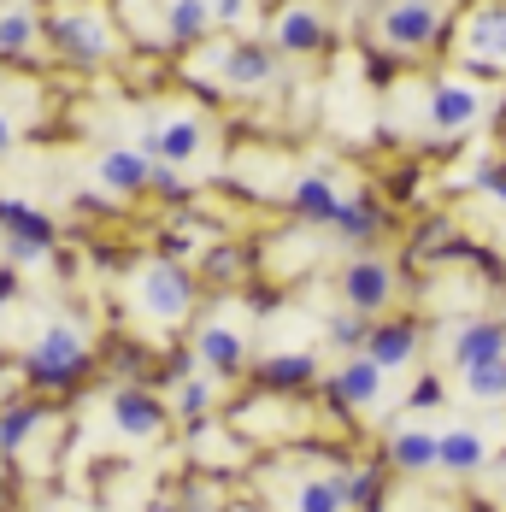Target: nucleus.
<instances>
[{
	"instance_id": "35",
	"label": "nucleus",
	"mask_w": 506,
	"mask_h": 512,
	"mask_svg": "<svg viewBox=\"0 0 506 512\" xmlns=\"http://www.w3.org/2000/svg\"><path fill=\"white\" fill-rule=\"evenodd\" d=\"M430 401H442V383H436V377H424V383L412 389V407H430Z\"/></svg>"
},
{
	"instance_id": "28",
	"label": "nucleus",
	"mask_w": 506,
	"mask_h": 512,
	"mask_svg": "<svg viewBox=\"0 0 506 512\" xmlns=\"http://www.w3.org/2000/svg\"><path fill=\"white\" fill-rule=\"evenodd\" d=\"M36 36H42L36 12H24V6L0 12V53H30V42H36Z\"/></svg>"
},
{
	"instance_id": "13",
	"label": "nucleus",
	"mask_w": 506,
	"mask_h": 512,
	"mask_svg": "<svg viewBox=\"0 0 506 512\" xmlns=\"http://www.w3.org/2000/svg\"><path fill=\"white\" fill-rule=\"evenodd\" d=\"M418 324L412 318H377L371 324V336H365V359L371 365H383V371H406L412 359H418Z\"/></svg>"
},
{
	"instance_id": "1",
	"label": "nucleus",
	"mask_w": 506,
	"mask_h": 512,
	"mask_svg": "<svg viewBox=\"0 0 506 512\" xmlns=\"http://www.w3.org/2000/svg\"><path fill=\"white\" fill-rule=\"evenodd\" d=\"M83 371H89V342H83L77 324H65V318H53L48 330L30 342V354H24V377H30L36 389H71Z\"/></svg>"
},
{
	"instance_id": "22",
	"label": "nucleus",
	"mask_w": 506,
	"mask_h": 512,
	"mask_svg": "<svg viewBox=\"0 0 506 512\" xmlns=\"http://www.w3.org/2000/svg\"><path fill=\"white\" fill-rule=\"evenodd\" d=\"M212 30V0H165V36L171 42H201Z\"/></svg>"
},
{
	"instance_id": "18",
	"label": "nucleus",
	"mask_w": 506,
	"mask_h": 512,
	"mask_svg": "<svg viewBox=\"0 0 506 512\" xmlns=\"http://www.w3.org/2000/svg\"><path fill=\"white\" fill-rule=\"evenodd\" d=\"M489 460V442H483V430H471V424H454V430H442L436 436V465L442 471H477V465Z\"/></svg>"
},
{
	"instance_id": "6",
	"label": "nucleus",
	"mask_w": 506,
	"mask_h": 512,
	"mask_svg": "<svg viewBox=\"0 0 506 512\" xmlns=\"http://www.w3.org/2000/svg\"><path fill=\"white\" fill-rule=\"evenodd\" d=\"M206 148V124L201 118H189V112H177V118H159L142 130V154L153 165H195Z\"/></svg>"
},
{
	"instance_id": "37",
	"label": "nucleus",
	"mask_w": 506,
	"mask_h": 512,
	"mask_svg": "<svg viewBox=\"0 0 506 512\" xmlns=\"http://www.w3.org/2000/svg\"><path fill=\"white\" fill-rule=\"evenodd\" d=\"M6 495H12V460L0 454V512H6Z\"/></svg>"
},
{
	"instance_id": "38",
	"label": "nucleus",
	"mask_w": 506,
	"mask_h": 512,
	"mask_svg": "<svg viewBox=\"0 0 506 512\" xmlns=\"http://www.w3.org/2000/svg\"><path fill=\"white\" fill-rule=\"evenodd\" d=\"M142 512H189V507H183L177 495H159V501H148V507H142Z\"/></svg>"
},
{
	"instance_id": "19",
	"label": "nucleus",
	"mask_w": 506,
	"mask_h": 512,
	"mask_svg": "<svg viewBox=\"0 0 506 512\" xmlns=\"http://www.w3.org/2000/svg\"><path fill=\"white\" fill-rule=\"evenodd\" d=\"M318 377V359L306 354V348H283V354H271L259 365V383L271 389V395H289V389H306Z\"/></svg>"
},
{
	"instance_id": "30",
	"label": "nucleus",
	"mask_w": 506,
	"mask_h": 512,
	"mask_svg": "<svg viewBox=\"0 0 506 512\" xmlns=\"http://www.w3.org/2000/svg\"><path fill=\"white\" fill-rule=\"evenodd\" d=\"M177 501H183L189 512H224V489H218L212 477H195V483L177 489Z\"/></svg>"
},
{
	"instance_id": "27",
	"label": "nucleus",
	"mask_w": 506,
	"mask_h": 512,
	"mask_svg": "<svg viewBox=\"0 0 506 512\" xmlns=\"http://www.w3.org/2000/svg\"><path fill=\"white\" fill-rule=\"evenodd\" d=\"M465 395H471L477 407H501L506 401V359H489V365L465 371Z\"/></svg>"
},
{
	"instance_id": "21",
	"label": "nucleus",
	"mask_w": 506,
	"mask_h": 512,
	"mask_svg": "<svg viewBox=\"0 0 506 512\" xmlns=\"http://www.w3.org/2000/svg\"><path fill=\"white\" fill-rule=\"evenodd\" d=\"M389 465L418 477V471H436V436L430 430H395L389 436Z\"/></svg>"
},
{
	"instance_id": "32",
	"label": "nucleus",
	"mask_w": 506,
	"mask_h": 512,
	"mask_svg": "<svg viewBox=\"0 0 506 512\" xmlns=\"http://www.w3.org/2000/svg\"><path fill=\"white\" fill-rule=\"evenodd\" d=\"M248 18V0H212V24H242Z\"/></svg>"
},
{
	"instance_id": "25",
	"label": "nucleus",
	"mask_w": 506,
	"mask_h": 512,
	"mask_svg": "<svg viewBox=\"0 0 506 512\" xmlns=\"http://www.w3.org/2000/svg\"><path fill=\"white\" fill-rule=\"evenodd\" d=\"M377 230H383V212H377L371 201H342V212H336V236H342V242L365 248Z\"/></svg>"
},
{
	"instance_id": "34",
	"label": "nucleus",
	"mask_w": 506,
	"mask_h": 512,
	"mask_svg": "<svg viewBox=\"0 0 506 512\" xmlns=\"http://www.w3.org/2000/svg\"><path fill=\"white\" fill-rule=\"evenodd\" d=\"M477 183H483V189H489V195H495V201L506 206V165H489V171H483Z\"/></svg>"
},
{
	"instance_id": "5",
	"label": "nucleus",
	"mask_w": 506,
	"mask_h": 512,
	"mask_svg": "<svg viewBox=\"0 0 506 512\" xmlns=\"http://www.w3.org/2000/svg\"><path fill=\"white\" fill-rule=\"evenodd\" d=\"M48 42L65 53L71 65H106V59H112V30H106V18L101 12H83V6L48 18Z\"/></svg>"
},
{
	"instance_id": "17",
	"label": "nucleus",
	"mask_w": 506,
	"mask_h": 512,
	"mask_svg": "<svg viewBox=\"0 0 506 512\" xmlns=\"http://www.w3.org/2000/svg\"><path fill=\"white\" fill-rule=\"evenodd\" d=\"M0 230H6L18 248H36V254L53 248V218L36 212V206H24V201H0Z\"/></svg>"
},
{
	"instance_id": "33",
	"label": "nucleus",
	"mask_w": 506,
	"mask_h": 512,
	"mask_svg": "<svg viewBox=\"0 0 506 512\" xmlns=\"http://www.w3.org/2000/svg\"><path fill=\"white\" fill-rule=\"evenodd\" d=\"M206 265H212V277H242V254H236V248H230V254L218 248V254L206 259Z\"/></svg>"
},
{
	"instance_id": "10",
	"label": "nucleus",
	"mask_w": 506,
	"mask_h": 512,
	"mask_svg": "<svg viewBox=\"0 0 506 512\" xmlns=\"http://www.w3.org/2000/svg\"><path fill=\"white\" fill-rule=\"evenodd\" d=\"M195 365H201L212 383H230L248 371V336L230 330V324H206L201 342H195Z\"/></svg>"
},
{
	"instance_id": "4",
	"label": "nucleus",
	"mask_w": 506,
	"mask_h": 512,
	"mask_svg": "<svg viewBox=\"0 0 506 512\" xmlns=\"http://www.w3.org/2000/svg\"><path fill=\"white\" fill-rule=\"evenodd\" d=\"M106 418H112L118 442H136V448H148V442H159V436H165V424H171V401H159L153 389L124 383V389L106 401Z\"/></svg>"
},
{
	"instance_id": "31",
	"label": "nucleus",
	"mask_w": 506,
	"mask_h": 512,
	"mask_svg": "<svg viewBox=\"0 0 506 512\" xmlns=\"http://www.w3.org/2000/svg\"><path fill=\"white\" fill-rule=\"evenodd\" d=\"M148 189H159L165 201H183V195H189V183L177 177V165H153V183H148Z\"/></svg>"
},
{
	"instance_id": "20",
	"label": "nucleus",
	"mask_w": 506,
	"mask_h": 512,
	"mask_svg": "<svg viewBox=\"0 0 506 512\" xmlns=\"http://www.w3.org/2000/svg\"><path fill=\"white\" fill-rule=\"evenodd\" d=\"M295 212H301L306 224H336V212H342L336 183H330L324 171H306V177H295Z\"/></svg>"
},
{
	"instance_id": "2",
	"label": "nucleus",
	"mask_w": 506,
	"mask_h": 512,
	"mask_svg": "<svg viewBox=\"0 0 506 512\" xmlns=\"http://www.w3.org/2000/svg\"><path fill=\"white\" fill-rule=\"evenodd\" d=\"M277 71H283V53L271 42H253V36H236V42H224L212 53V77L230 95H265L277 83Z\"/></svg>"
},
{
	"instance_id": "24",
	"label": "nucleus",
	"mask_w": 506,
	"mask_h": 512,
	"mask_svg": "<svg viewBox=\"0 0 506 512\" xmlns=\"http://www.w3.org/2000/svg\"><path fill=\"white\" fill-rule=\"evenodd\" d=\"M171 418L206 424V418H212V377H183V383L171 389Z\"/></svg>"
},
{
	"instance_id": "11",
	"label": "nucleus",
	"mask_w": 506,
	"mask_h": 512,
	"mask_svg": "<svg viewBox=\"0 0 506 512\" xmlns=\"http://www.w3.org/2000/svg\"><path fill=\"white\" fill-rule=\"evenodd\" d=\"M383 365H371L365 354H348L336 371H330V401L336 407H354V412H365V407H377L383 401Z\"/></svg>"
},
{
	"instance_id": "12",
	"label": "nucleus",
	"mask_w": 506,
	"mask_h": 512,
	"mask_svg": "<svg viewBox=\"0 0 506 512\" xmlns=\"http://www.w3.org/2000/svg\"><path fill=\"white\" fill-rule=\"evenodd\" d=\"M448 359L459 365V377L489 365V359H506V324L501 318H465L454 330V342H448Z\"/></svg>"
},
{
	"instance_id": "9",
	"label": "nucleus",
	"mask_w": 506,
	"mask_h": 512,
	"mask_svg": "<svg viewBox=\"0 0 506 512\" xmlns=\"http://www.w3.org/2000/svg\"><path fill=\"white\" fill-rule=\"evenodd\" d=\"M342 301H348V312H359V318H377V312L395 301V271H389L383 259H354V265L342 271Z\"/></svg>"
},
{
	"instance_id": "16",
	"label": "nucleus",
	"mask_w": 506,
	"mask_h": 512,
	"mask_svg": "<svg viewBox=\"0 0 506 512\" xmlns=\"http://www.w3.org/2000/svg\"><path fill=\"white\" fill-rule=\"evenodd\" d=\"M101 183L112 195H148L153 159L142 154V148H112V154L101 159Z\"/></svg>"
},
{
	"instance_id": "26",
	"label": "nucleus",
	"mask_w": 506,
	"mask_h": 512,
	"mask_svg": "<svg viewBox=\"0 0 506 512\" xmlns=\"http://www.w3.org/2000/svg\"><path fill=\"white\" fill-rule=\"evenodd\" d=\"M289 512H348L336 471H330V477H306L301 489H295V507H289Z\"/></svg>"
},
{
	"instance_id": "8",
	"label": "nucleus",
	"mask_w": 506,
	"mask_h": 512,
	"mask_svg": "<svg viewBox=\"0 0 506 512\" xmlns=\"http://www.w3.org/2000/svg\"><path fill=\"white\" fill-rule=\"evenodd\" d=\"M377 30H383L389 48H430L436 30H442V6L436 0H395Z\"/></svg>"
},
{
	"instance_id": "23",
	"label": "nucleus",
	"mask_w": 506,
	"mask_h": 512,
	"mask_svg": "<svg viewBox=\"0 0 506 512\" xmlns=\"http://www.w3.org/2000/svg\"><path fill=\"white\" fill-rule=\"evenodd\" d=\"M336 483H342L348 512H371L377 495H383V471H377V465H348V471H336Z\"/></svg>"
},
{
	"instance_id": "3",
	"label": "nucleus",
	"mask_w": 506,
	"mask_h": 512,
	"mask_svg": "<svg viewBox=\"0 0 506 512\" xmlns=\"http://www.w3.org/2000/svg\"><path fill=\"white\" fill-rule=\"evenodd\" d=\"M130 295H136V307L148 312L153 324H183L189 307H195V277L183 265H171V259H153V265L136 271Z\"/></svg>"
},
{
	"instance_id": "15",
	"label": "nucleus",
	"mask_w": 506,
	"mask_h": 512,
	"mask_svg": "<svg viewBox=\"0 0 506 512\" xmlns=\"http://www.w3.org/2000/svg\"><path fill=\"white\" fill-rule=\"evenodd\" d=\"M324 36H330V30H324V18H318L312 6H289V12L271 24V48L277 53H318Z\"/></svg>"
},
{
	"instance_id": "36",
	"label": "nucleus",
	"mask_w": 506,
	"mask_h": 512,
	"mask_svg": "<svg viewBox=\"0 0 506 512\" xmlns=\"http://www.w3.org/2000/svg\"><path fill=\"white\" fill-rule=\"evenodd\" d=\"M12 142H18V130H12V118H6V112H0V159L12 154Z\"/></svg>"
},
{
	"instance_id": "14",
	"label": "nucleus",
	"mask_w": 506,
	"mask_h": 512,
	"mask_svg": "<svg viewBox=\"0 0 506 512\" xmlns=\"http://www.w3.org/2000/svg\"><path fill=\"white\" fill-rule=\"evenodd\" d=\"M465 59L471 65H489V71H506V6H477L471 24H465Z\"/></svg>"
},
{
	"instance_id": "7",
	"label": "nucleus",
	"mask_w": 506,
	"mask_h": 512,
	"mask_svg": "<svg viewBox=\"0 0 506 512\" xmlns=\"http://www.w3.org/2000/svg\"><path fill=\"white\" fill-rule=\"evenodd\" d=\"M477 118H483V89H477V83L442 77V83L430 89V130H436V136H465Z\"/></svg>"
},
{
	"instance_id": "29",
	"label": "nucleus",
	"mask_w": 506,
	"mask_h": 512,
	"mask_svg": "<svg viewBox=\"0 0 506 512\" xmlns=\"http://www.w3.org/2000/svg\"><path fill=\"white\" fill-rule=\"evenodd\" d=\"M324 336L342 348V354H365V336H371V318H359V312H330V324H324Z\"/></svg>"
}]
</instances>
